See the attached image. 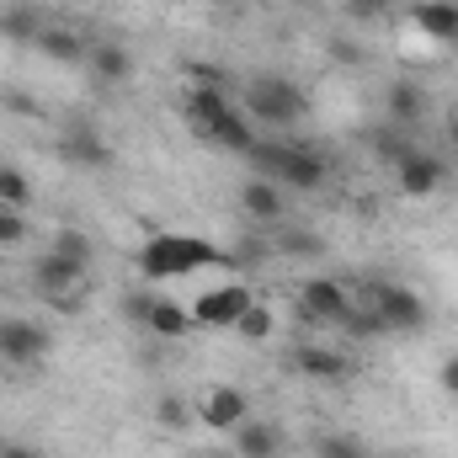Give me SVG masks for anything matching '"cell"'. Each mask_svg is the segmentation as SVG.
<instances>
[{
  "label": "cell",
  "mask_w": 458,
  "mask_h": 458,
  "mask_svg": "<svg viewBox=\"0 0 458 458\" xmlns=\"http://www.w3.org/2000/svg\"><path fill=\"white\" fill-rule=\"evenodd\" d=\"M219 261H229V250H219L203 234H182V229H155L139 245V277L144 283H171V277H187V272H208Z\"/></svg>",
  "instance_id": "1"
},
{
  "label": "cell",
  "mask_w": 458,
  "mask_h": 458,
  "mask_svg": "<svg viewBox=\"0 0 458 458\" xmlns=\"http://www.w3.org/2000/svg\"><path fill=\"white\" fill-rule=\"evenodd\" d=\"M256 165V176L277 182V187H299V192H315L326 187V160L304 144H288V139H256V149L245 155Z\"/></svg>",
  "instance_id": "2"
},
{
  "label": "cell",
  "mask_w": 458,
  "mask_h": 458,
  "mask_svg": "<svg viewBox=\"0 0 458 458\" xmlns=\"http://www.w3.org/2000/svg\"><path fill=\"white\" fill-rule=\"evenodd\" d=\"M240 107L256 117V123H267V128H293V123H304V113H310L304 91L288 75H256L245 86V102Z\"/></svg>",
  "instance_id": "3"
},
{
  "label": "cell",
  "mask_w": 458,
  "mask_h": 458,
  "mask_svg": "<svg viewBox=\"0 0 458 458\" xmlns=\"http://www.w3.org/2000/svg\"><path fill=\"white\" fill-rule=\"evenodd\" d=\"M32 283H38L43 304L75 310V304L86 299V261H70V256H59V250L48 245V250L38 256V267H32Z\"/></svg>",
  "instance_id": "4"
},
{
  "label": "cell",
  "mask_w": 458,
  "mask_h": 458,
  "mask_svg": "<svg viewBox=\"0 0 458 458\" xmlns=\"http://www.w3.org/2000/svg\"><path fill=\"white\" fill-rule=\"evenodd\" d=\"M357 299H362L368 310H378V320H384L389 331H421V326H427V299H421L416 288H405V283H368Z\"/></svg>",
  "instance_id": "5"
},
{
  "label": "cell",
  "mask_w": 458,
  "mask_h": 458,
  "mask_svg": "<svg viewBox=\"0 0 458 458\" xmlns=\"http://www.w3.org/2000/svg\"><path fill=\"white\" fill-rule=\"evenodd\" d=\"M123 310H128V320H139L149 336H160V342H182L187 331H198V320H192V310L187 304H176V299H149V293H128L123 299Z\"/></svg>",
  "instance_id": "6"
},
{
  "label": "cell",
  "mask_w": 458,
  "mask_h": 458,
  "mask_svg": "<svg viewBox=\"0 0 458 458\" xmlns=\"http://www.w3.org/2000/svg\"><path fill=\"white\" fill-rule=\"evenodd\" d=\"M48 326H38V320H27V315H5L0 320V362L5 368H32V362H43L48 357Z\"/></svg>",
  "instance_id": "7"
},
{
  "label": "cell",
  "mask_w": 458,
  "mask_h": 458,
  "mask_svg": "<svg viewBox=\"0 0 458 458\" xmlns=\"http://www.w3.org/2000/svg\"><path fill=\"white\" fill-rule=\"evenodd\" d=\"M250 304H256V293H250L245 283H225V288H208V293L192 299V320H198L203 331H234V320H240Z\"/></svg>",
  "instance_id": "8"
},
{
  "label": "cell",
  "mask_w": 458,
  "mask_h": 458,
  "mask_svg": "<svg viewBox=\"0 0 458 458\" xmlns=\"http://www.w3.org/2000/svg\"><path fill=\"white\" fill-rule=\"evenodd\" d=\"M346 310H352V293H346L336 277H310L299 288V315L315 320V326H342Z\"/></svg>",
  "instance_id": "9"
},
{
  "label": "cell",
  "mask_w": 458,
  "mask_h": 458,
  "mask_svg": "<svg viewBox=\"0 0 458 458\" xmlns=\"http://www.w3.org/2000/svg\"><path fill=\"white\" fill-rule=\"evenodd\" d=\"M229 107H234L229 86H187V91H182V123H187L198 139H208L214 123H219Z\"/></svg>",
  "instance_id": "10"
},
{
  "label": "cell",
  "mask_w": 458,
  "mask_h": 458,
  "mask_svg": "<svg viewBox=\"0 0 458 458\" xmlns=\"http://www.w3.org/2000/svg\"><path fill=\"white\" fill-rule=\"evenodd\" d=\"M240 214H245L250 225H261V229L283 225L288 192H283L277 182H267V176H245V182H240Z\"/></svg>",
  "instance_id": "11"
},
{
  "label": "cell",
  "mask_w": 458,
  "mask_h": 458,
  "mask_svg": "<svg viewBox=\"0 0 458 458\" xmlns=\"http://www.w3.org/2000/svg\"><path fill=\"white\" fill-rule=\"evenodd\" d=\"M245 416H250V400H245V389H234V384H214V389L198 400V421H203L208 432H234Z\"/></svg>",
  "instance_id": "12"
},
{
  "label": "cell",
  "mask_w": 458,
  "mask_h": 458,
  "mask_svg": "<svg viewBox=\"0 0 458 458\" xmlns=\"http://www.w3.org/2000/svg\"><path fill=\"white\" fill-rule=\"evenodd\" d=\"M443 160L437 155H427V149H405L400 160H394V182H400V192L405 198H432L437 187H443Z\"/></svg>",
  "instance_id": "13"
},
{
  "label": "cell",
  "mask_w": 458,
  "mask_h": 458,
  "mask_svg": "<svg viewBox=\"0 0 458 458\" xmlns=\"http://www.w3.org/2000/svg\"><path fill=\"white\" fill-rule=\"evenodd\" d=\"M59 155H64L70 165H86V171H102V165L113 160V149H107V139H102L97 123H70V128L59 133Z\"/></svg>",
  "instance_id": "14"
},
{
  "label": "cell",
  "mask_w": 458,
  "mask_h": 458,
  "mask_svg": "<svg viewBox=\"0 0 458 458\" xmlns=\"http://www.w3.org/2000/svg\"><path fill=\"white\" fill-rule=\"evenodd\" d=\"M411 21L432 38V43H458V0H416Z\"/></svg>",
  "instance_id": "15"
},
{
  "label": "cell",
  "mask_w": 458,
  "mask_h": 458,
  "mask_svg": "<svg viewBox=\"0 0 458 458\" xmlns=\"http://www.w3.org/2000/svg\"><path fill=\"white\" fill-rule=\"evenodd\" d=\"M208 144H219V149H229V155H250V149H256V117L234 102V107H229L219 123H214Z\"/></svg>",
  "instance_id": "16"
},
{
  "label": "cell",
  "mask_w": 458,
  "mask_h": 458,
  "mask_svg": "<svg viewBox=\"0 0 458 458\" xmlns=\"http://www.w3.org/2000/svg\"><path fill=\"white\" fill-rule=\"evenodd\" d=\"M293 368L304 373V378H320V384H336L352 373V357H342L336 346H299L293 352Z\"/></svg>",
  "instance_id": "17"
},
{
  "label": "cell",
  "mask_w": 458,
  "mask_h": 458,
  "mask_svg": "<svg viewBox=\"0 0 458 458\" xmlns=\"http://www.w3.org/2000/svg\"><path fill=\"white\" fill-rule=\"evenodd\" d=\"M229 437H234V454L240 458H277L283 454V432H277L272 421H250V416H245Z\"/></svg>",
  "instance_id": "18"
},
{
  "label": "cell",
  "mask_w": 458,
  "mask_h": 458,
  "mask_svg": "<svg viewBox=\"0 0 458 458\" xmlns=\"http://www.w3.org/2000/svg\"><path fill=\"white\" fill-rule=\"evenodd\" d=\"M38 48H43L48 59H59V64H86V54H91V43H86L75 27H64V21H48V27L38 32Z\"/></svg>",
  "instance_id": "19"
},
{
  "label": "cell",
  "mask_w": 458,
  "mask_h": 458,
  "mask_svg": "<svg viewBox=\"0 0 458 458\" xmlns=\"http://www.w3.org/2000/svg\"><path fill=\"white\" fill-rule=\"evenodd\" d=\"M86 64H91V75H97L102 86H123V81L133 75V54H128L123 43H91Z\"/></svg>",
  "instance_id": "20"
},
{
  "label": "cell",
  "mask_w": 458,
  "mask_h": 458,
  "mask_svg": "<svg viewBox=\"0 0 458 458\" xmlns=\"http://www.w3.org/2000/svg\"><path fill=\"white\" fill-rule=\"evenodd\" d=\"M48 27V16L38 5H5L0 11V38L5 43H38V32Z\"/></svg>",
  "instance_id": "21"
},
{
  "label": "cell",
  "mask_w": 458,
  "mask_h": 458,
  "mask_svg": "<svg viewBox=\"0 0 458 458\" xmlns=\"http://www.w3.org/2000/svg\"><path fill=\"white\" fill-rule=\"evenodd\" d=\"M0 208H32V176L11 160H0Z\"/></svg>",
  "instance_id": "22"
},
{
  "label": "cell",
  "mask_w": 458,
  "mask_h": 458,
  "mask_svg": "<svg viewBox=\"0 0 458 458\" xmlns=\"http://www.w3.org/2000/svg\"><path fill=\"white\" fill-rule=\"evenodd\" d=\"M421 113H427V97H421V86H411V81H394V86H389V117H394V123H416Z\"/></svg>",
  "instance_id": "23"
},
{
  "label": "cell",
  "mask_w": 458,
  "mask_h": 458,
  "mask_svg": "<svg viewBox=\"0 0 458 458\" xmlns=\"http://www.w3.org/2000/svg\"><path fill=\"white\" fill-rule=\"evenodd\" d=\"M272 331H277V320H272L267 304H250V310L234 320V336H240V342H272Z\"/></svg>",
  "instance_id": "24"
},
{
  "label": "cell",
  "mask_w": 458,
  "mask_h": 458,
  "mask_svg": "<svg viewBox=\"0 0 458 458\" xmlns=\"http://www.w3.org/2000/svg\"><path fill=\"white\" fill-rule=\"evenodd\" d=\"M346 336H357V342H373V336H389V326H384V320H378V310H368V304H362V299H357V304H352V310H346Z\"/></svg>",
  "instance_id": "25"
},
{
  "label": "cell",
  "mask_w": 458,
  "mask_h": 458,
  "mask_svg": "<svg viewBox=\"0 0 458 458\" xmlns=\"http://www.w3.org/2000/svg\"><path fill=\"white\" fill-rule=\"evenodd\" d=\"M155 421H160L165 432H187V427H192V411H187L182 394H160V400H155Z\"/></svg>",
  "instance_id": "26"
},
{
  "label": "cell",
  "mask_w": 458,
  "mask_h": 458,
  "mask_svg": "<svg viewBox=\"0 0 458 458\" xmlns=\"http://www.w3.org/2000/svg\"><path fill=\"white\" fill-rule=\"evenodd\" d=\"M27 234H32V225H27L21 208H0V250H21Z\"/></svg>",
  "instance_id": "27"
},
{
  "label": "cell",
  "mask_w": 458,
  "mask_h": 458,
  "mask_svg": "<svg viewBox=\"0 0 458 458\" xmlns=\"http://www.w3.org/2000/svg\"><path fill=\"white\" fill-rule=\"evenodd\" d=\"M48 245H54L59 256H70V261H86V267H91V240H86L81 229H59Z\"/></svg>",
  "instance_id": "28"
},
{
  "label": "cell",
  "mask_w": 458,
  "mask_h": 458,
  "mask_svg": "<svg viewBox=\"0 0 458 458\" xmlns=\"http://www.w3.org/2000/svg\"><path fill=\"white\" fill-rule=\"evenodd\" d=\"M320 458H362V448H357L352 437H326V443H320Z\"/></svg>",
  "instance_id": "29"
},
{
  "label": "cell",
  "mask_w": 458,
  "mask_h": 458,
  "mask_svg": "<svg viewBox=\"0 0 458 458\" xmlns=\"http://www.w3.org/2000/svg\"><path fill=\"white\" fill-rule=\"evenodd\" d=\"M346 11H352L357 21H378V16L389 11V0H346Z\"/></svg>",
  "instance_id": "30"
},
{
  "label": "cell",
  "mask_w": 458,
  "mask_h": 458,
  "mask_svg": "<svg viewBox=\"0 0 458 458\" xmlns=\"http://www.w3.org/2000/svg\"><path fill=\"white\" fill-rule=\"evenodd\" d=\"M437 384H443V394H454V400H458V352H454V357H443V373H437Z\"/></svg>",
  "instance_id": "31"
},
{
  "label": "cell",
  "mask_w": 458,
  "mask_h": 458,
  "mask_svg": "<svg viewBox=\"0 0 458 458\" xmlns=\"http://www.w3.org/2000/svg\"><path fill=\"white\" fill-rule=\"evenodd\" d=\"M5 107H11V113H32V97H21V91H11V97H5Z\"/></svg>",
  "instance_id": "32"
},
{
  "label": "cell",
  "mask_w": 458,
  "mask_h": 458,
  "mask_svg": "<svg viewBox=\"0 0 458 458\" xmlns=\"http://www.w3.org/2000/svg\"><path fill=\"white\" fill-rule=\"evenodd\" d=\"M0 458H38V454H32L27 443H11V448H5V454H0Z\"/></svg>",
  "instance_id": "33"
},
{
  "label": "cell",
  "mask_w": 458,
  "mask_h": 458,
  "mask_svg": "<svg viewBox=\"0 0 458 458\" xmlns=\"http://www.w3.org/2000/svg\"><path fill=\"white\" fill-rule=\"evenodd\" d=\"M192 458H225V454H192Z\"/></svg>",
  "instance_id": "34"
},
{
  "label": "cell",
  "mask_w": 458,
  "mask_h": 458,
  "mask_svg": "<svg viewBox=\"0 0 458 458\" xmlns=\"http://www.w3.org/2000/svg\"><path fill=\"white\" fill-rule=\"evenodd\" d=\"M454 144H458V113H454Z\"/></svg>",
  "instance_id": "35"
}]
</instances>
